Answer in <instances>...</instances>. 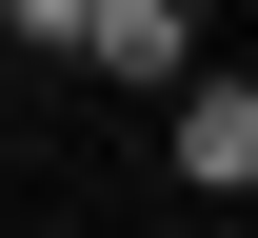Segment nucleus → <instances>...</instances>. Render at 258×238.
I'll list each match as a JSON object with an SVG mask.
<instances>
[{
	"label": "nucleus",
	"instance_id": "obj_2",
	"mask_svg": "<svg viewBox=\"0 0 258 238\" xmlns=\"http://www.w3.org/2000/svg\"><path fill=\"white\" fill-rule=\"evenodd\" d=\"M159 100H179V179H199V199H238V179H258V100H238V80H159Z\"/></svg>",
	"mask_w": 258,
	"mask_h": 238
},
{
	"label": "nucleus",
	"instance_id": "obj_4",
	"mask_svg": "<svg viewBox=\"0 0 258 238\" xmlns=\"http://www.w3.org/2000/svg\"><path fill=\"white\" fill-rule=\"evenodd\" d=\"M179 20H219V0H179Z\"/></svg>",
	"mask_w": 258,
	"mask_h": 238
},
{
	"label": "nucleus",
	"instance_id": "obj_1",
	"mask_svg": "<svg viewBox=\"0 0 258 238\" xmlns=\"http://www.w3.org/2000/svg\"><path fill=\"white\" fill-rule=\"evenodd\" d=\"M60 60H99V80H139V100H159V80L199 60V20H179V0H80V40H60Z\"/></svg>",
	"mask_w": 258,
	"mask_h": 238
},
{
	"label": "nucleus",
	"instance_id": "obj_3",
	"mask_svg": "<svg viewBox=\"0 0 258 238\" xmlns=\"http://www.w3.org/2000/svg\"><path fill=\"white\" fill-rule=\"evenodd\" d=\"M0 20H20V40H80V0H0Z\"/></svg>",
	"mask_w": 258,
	"mask_h": 238
}]
</instances>
